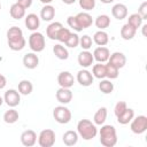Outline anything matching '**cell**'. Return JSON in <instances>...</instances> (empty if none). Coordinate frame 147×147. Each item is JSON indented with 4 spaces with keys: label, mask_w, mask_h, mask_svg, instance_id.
<instances>
[{
    "label": "cell",
    "mask_w": 147,
    "mask_h": 147,
    "mask_svg": "<svg viewBox=\"0 0 147 147\" xmlns=\"http://www.w3.org/2000/svg\"><path fill=\"white\" fill-rule=\"evenodd\" d=\"M7 41L11 51H22L25 47V39L23 37V31L18 26H11L7 31Z\"/></svg>",
    "instance_id": "1"
},
{
    "label": "cell",
    "mask_w": 147,
    "mask_h": 147,
    "mask_svg": "<svg viewBox=\"0 0 147 147\" xmlns=\"http://www.w3.org/2000/svg\"><path fill=\"white\" fill-rule=\"evenodd\" d=\"M99 134H100V142L102 146L113 147L117 144V133H116V129L113 125L102 124Z\"/></svg>",
    "instance_id": "2"
},
{
    "label": "cell",
    "mask_w": 147,
    "mask_h": 147,
    "mask_svg": "<svg viewBox=\"0 0 147 147\" xmlns=\"http://www.w3.org/2000/svg\"><path fill=\"white\" fill-rule=\"evenodd\" d=\"M77 133L84 140H91L98 134V129L90 119H80L77 123Z\"/></svg>",
    "instance_id": "3"
},
{
    "label": "cell",
    "mask_w": 147,
    "mask_h": 147,
    "mask_svg": "<svg viewBox=\"0 0 147 147\" xmlns=\"http://www.w3.org/2000/svg\"><path fill=\"white\" fill-rule=\"evenodd\" d=\"M29 47L34 53H40L45 48V37L40 32H32L29 37Z\"/></svg>",
    "instance_id": "4"
},
{
    "label": "cell",
    "mask_w": 147,
    "mask_h": 147,
    "mask_svg": "<svg viewBox=\"0 0 147 147\" xmlns=\"http://www.w3.org/2000/svg\"><path fill=\"white\" fill-rule=\"evenodd\" d=\"M53 117L60 124H68L71 121V111L64 106H57L53 109Z\"/></svg>",
    "instance_id": "5"
},
{
    "label": "cell",
    "mask_w": 147,
    "mask_h": 147,
    "mask_svg": "<svg viewBox=\"0 0 147 147\" xmlns=\"http://www.w3.org/2000/svg\"><path fill=\"white\" fill-rule=\"evenodd\" d=\"M56 136L55 132L51 129L42 130L38 136V144L40 147H52L55 144Z\"/></svg>",
    "instance_id": "6"
},
{
    "label": "cell",
    "mask_w": 147,
    "mask_h": 147,
    "mask_svg": "<svg viewBox=\"0 0 147 147\" xmlns=\"http://www.w3.org/2000/svg\"><path fill=\"white\" fill-rule=\"evenodd\" d=\"M130 129L136 134H141L146 132L147 130V117L145 115H139L137 117H133L131 121Z\"/></svg>",
    "instance_id": "7"
},
{
    "label": "cell",
    "mask_w": 147,
    "mask_h": 147,
    "mask_svg": "<svg viewBox=\"0 0 147 147\" xmlns=\"http://www.w3.org/2000/svg\"><path fill=\"white\" fill-rule=\"evenodd\" d=\"M3 102H6V105H8L11 108L18 106L20 102H21V94H20V92L14 90V88L7 90L5 92V95H3Z\"/></svg>",
    "instance_id": "8"
},
{
    "label": "cell",
    "mask_w": 147,
    "mask_h": 147,
    "mask_svg": "<svg viewBox=\"0 0 147 147\" xmlns=\"http://www.w3.org/2000/svg\"><path fill=\"white\" fill-rule=\"evenodd\" d=\"M76 21H77V24H78V26H79V29L83 31L84 29H87V28H90L92 24H93V18H92V16L88 14V13H86V11H82V13H78L76 16Z\"/></svg>",
    "instance_id": "9"
},
{
    "label": "cell",
    "mask_w": 147,
    "mask_h": 147,
    "mask_svg": "<svg viewBox=\"0 0 147 147\" xmlns=\"http://www.w3.org/2000/svg\"><path fill=\"white\" fill-rule=\"evenodd\" d=\"M77 82L82 85V86H90L93 84V80H94V77L92 75V72H90L88 70L86 69H83V70H79L77 72V77H76Z\"/></svg>",
    "instance_id": "10"
},
{
    "label": "cell",
    "mask_w": 147,
    "mask_h": 147,
    "mask_svg": "<svg viewBox=\"0 0 147 147\" xmlns=\"http://www.w3.org/2000/svg\"><path fill=\"white\" fill-rule=\"evenodd\" d=\"M57 84L61 87H65V88H70L74 86L75 84V78L74 76L69 72V71H62L57 76Z\"/></svg>",
    "instance_id": "11"
},
{
    "label": "cell",
    "mask_w": 147,
    "mask_h": 147,
    "mask_svg": "<svg viewBox=\"0 0 147 147\" xmlns=\"http://www.w3.org/2000/svg\"><path fill=\"white\" fill-rule=\"evenodd\" d=\"M21 142L23 146L32 147L37 142V133L33 130H25L21 134Z\"/></svg>",
    "instance_id": "12"
},
{
    "label": "cell",
    "mask_w": 147,
    "mask_h": 147,
    "mask_svg": "<svg viewBox=\"0 0 147 147\" xmlns=\"http://www.w3.org/2000/svg\"><path fill=\"white\" fill-rule=\"evenodd\" d=\"M107 62L111 63L113 65H115L118 69H122L126 64V56L122 52H114L113 54H110Z\"/></svg>",
    "instance_id": "13"
},
{
    "label": "cell",
    "mask_w": 147,
    "mask_h": 147,
    "mask_svg": "<svg viewBox=\"0 0 147 147\" xmlns=\"http://www.w3.org/2000/svg\"><path fill=\"white\" fill-rule=\"evenodd\" d=\"M109 56H110V52H109V49H108L107 47H105V46H99V47H96V48L94 49V52H93V57H94V60L98 61L99 63H105V62H107L108 59H109Z\"/></svg>",
    "instance_id": "14"
},
{
    "label": "cell",
    "mask_w": 147,
    "mask_h": 147,
    "mask_svg": "<svg viewBox=\"0 0 147 147\" xmlns=\"http://www.w3.org/2000/svg\"><path fill=\"white\" fill-rule=\"evenodd\" d=\"M77 61H78V64L83 68H88L93 64V61H94V57H93V54L88 51H82L79 54H78V57H77Z\"/></svg>",
    "instance_id": "15"
},
{
    "label": "cell",
    "mask_w": 147,
    "mask_h": 147,
    "mask_svg": "<svg viewBox=\"0 0 147 147\" xmlns=\"http://www.w3.org/2000/svg\"><path fill=\"white\" fill-rule=\"evenodd\" d=\"M23 64L26 69H36L39 64V57H38L37 53H34V52L26 53L23 56Z\"/></svg>",
    "instance_id": "16"
},
{
    "label": "cell",
    "mask_w": 147,
    "mask_h": 147,
    "mask_svg": "<svg viewBox=\"0 0 147 147\" xmlns=\"http://www.w3.org/2000/svg\"><path fill=\"white\" fill-rule=\"evenodd\" d=\"M56 100L62 103V105H67L72 100V92L70 91V88H65V87H60L56 91Z\"/></svg>",
    "instance_id": "17"
},
{
    "label": "cell",
    "mask_w": 147,
    "mask_h": 147,
    "mask_svg": "<svg viewBox=\"0 0 147 147\" xmlns=\"http://www.w3.org/2000/svg\"><path fill=\"white\" fill-rule=\"evenodd\" d=\"M111 15L116 20H124L127 16V7L124 3H116L111 8Z\"/></svg>",
    "instance_id": "18"
},
{
    "label": "cell",
    "mask_w": 147,
    "mask_h": 147,
    "mask_svg": "<svg viewBox=\"0 0 147 147\" xmlns=\"http://www.w3.org/2000/svg\"><path fill=\"white\" fill-rule=\"evenodd\" d=\"M24 23H25V26L28 28V30H30V31H37V29L40 25V18L38 17V15H36L33 13L32 14H28L25 16Z\"/></svg>",
    "instance_id": "19"
},
{
    "label": "cell",
    "mask_w": 147,
    "mask_h": 147,
    "mask_svg": "<svg viewBox=\"0 0 147 147\" xmlns=\"http://www.w3.org/2000/svg\"><path fill=\"white\" fill-rule=\"evenodd\" d=\"M61 28H63V25L60 22H53L51 23L47 28H46V34L51 40H56L57 33L61 30Z\"/></svg>",
    "instance_id": "20"
},
{
    "label": "cell",
    "mask_w": 147,
    "mask_h": 147,
    "mask_svg": "<svg viewBox=\"0 0 147 147\" xmlns=\"http://www.w3.org/2000/svg\"><path fill=\"white\" fill-rule=\"evenodd\" d=\"M55 16V8L51 5H45L40 10V18L45 22H49Z\"/></svg>",
    "instance_id": "21"
},
{
    "label": "cell",
    "mask_w": 147,
    "mask_h": 147,
    "mask_svg": "<svg viewBox=\"0 0 147 147\" xmlns=\"http://www.w3.org/2000/svg\"><path fill=\"white\" fill-rule=\"evenodd\" d=\"M62 141L64 145L67 146H74L77 144L78 141V133L76 131H72V130H69L67 132L63 133L62 136Z\"/></svg>",
    "instance_id": "22"
},
{
    "label": "cell",
    "mask_w": 147,
    "mask_h": 147,
    "mask_svg": "<svg viewBox=\"0 0 147 147\" xmlns=\"http://www.w3.org/2000/svg\"><path fill=\"white\" fill-rule=\"evenodd\" d=\"M9 14L14 20H21V18H23L25 16V8H23L21 5L15 2V3H13L10 6Z\"/></svg>",
    "instance_id": "23"
},
{
    "label": "cell",
    "mask_w": 147,
    "mask_h": 147,
    "mask_svg": "<svg viewBox=\"0 0 147 147\" xmlns=\"http://www.w3.org/2000/svg\"><path fill=\"white\" fill-rule=\"evenodd\" d=\"M133 117H134V110L132 108H126L121 115L117 116V122L122 125H126L132 121Z\"/></svg>",
    "instance_id": "24"
},
{
    "label": "cell",
    "mask_w": 147,
    "mask_h": 147,
    "mask_svg": "<svg viewBox=\"0 0 147 147\" xmlns=\"http://www.w3.org/2000/svg\"><path fill=\"white\" fill-rule=\"evenodd\" d=\"M93 41L98 45V46H105L108 44L109 41V37H108V33L105 32L103 30H99L94 33L93 36Z\"/></svg>",
    "instance_id": "25"
},
{
    "label": "cell",
    "mask_w": 147,
    "mask_h": 147,
    "mask_svg": "<svg viewBox=\"0 0 147 147\" xmlns=\"http://www.w3.org/2000/svg\"><path fill=\"white\" fill-rule=\"evenodd\" d=\"M106 119H107V108L106 107H101L94 114L93 122H94L95 125H102V124H105Z\"/></svg>",
    "instance_id": "26"
},
{
    "label": "cell",
    "mask_w": 147,
    "mask_h": 147,
    "mask_svg": "<svg viewBox=\"0 0 147 147\" xmlns=\"http://www.w3.org/2000/svg\"><path fill=\"white\" fill-rule=\"evenodd\" d=\"M136 32H137V30L133 29L131 25H129V24L126 23V24H124V25L122 26V29H121V37H122L124 40H131V39L134 38Z\"/></svg>",
    "instance_id": "27"
},
{
    "label": "cell",
    "mask_w": 147,
    "mask_h": 147,
    "mask_svg": "<svg viewBox=\"0 0 147 147\" xmlns=\"http://www.w3.org/2000/svg\"><path fill=\"white\" fill-rule=\"evenodd\" d=\"M32 90H33V85H32V83L30 80L23 79V80H21L18 83V90L17 91L20 92V94H22V95H29V94H31Z\"/></svg>",
    "instance_id": "28"
},
{
    "label": "cell",
    "mask_w": 147,
    "mask_h": 147,
    "mask_svg": "<svg viewBox=\"0 0 147 147\" xmlns=\"http://www.w3.org/2000/svg\"><path fill=\"white\" fill-rule=\"evenodd\" d=\"M94 24L96 25V28H99L100 30H105L107 29L109 25H110V17L106 14H101L99 15L95 21H94Z\"/></svg>",
    "instance_id": "29"
},
{
    "label": "cell",
    "mask_w": 147,
    "mask_h": 147,
    "mask_svg": "<svg viewBox=\"0 0 147 147\" xmlns=\"http://www.w3.org/2000/svg\"><path fill=\"white\" fill-rule=\"evenodd\" d=\"M53 53H54V55H55L57 59H60V60H67V59L69 57V52H68V49H67L64 46H62L61 44H56L55 46H53Z\"/></svg>",
    "instance_id": "30"
},
{
    "label": "cell",
    "mask_w": 147,
    "mask_h": 147,
    "mask_svg": "<svg viewBox=\"0 0 147 147\" xmlns=\"http://www.w3.org/2000/svg\"><path fill=\"white\" fill-rule=\"evenodd\" d=\"M92 75H93V77H95L98 79L106 78V65L103 63H99L98 62L92 68Z\"/></svg>",
    "instance_id": "31"
},
{
    "label": "cell",
    "mask_w": 147,
    "mask_h": 147,
    "mask_svg": "<svg viewBox=\"0 0 147 147\" xmlns=\"http://www.w3.org/2000/svg\"><path fill=\"white\" fill-rule=\"evenodd\" d=\"M18 117H20L18 111L15 110V109H13V108L9 109V110H7L3 114V121L7 124H14V123H16L18 121Z\"/></svg>",
    "instance_id": "32"
},
{
    "label": "cell",
    "mask_w": 147,
    "mask_h": 147,
    "mask_svg": "<svg viewBox=\"0 0 147 147\" xmlns=\"http://www.w3.org/2000/svg\"><path fill=\"white\" fill-rule=\"evenodd\" d=\"M142 21H144L142 17H141L138 13H134V14H131V15L129 16V18H127V24L131 25L133 29L138 30V29L141 26Z\"/></svg>",
    "instance_id": "33"
},
{
    "label": "cell",
    "mask_w": 147,
    "mask_h": 147,
    "mask_svg": "<svg viewBox=\"0 0 147 147\" xmlns=\"http://www.w3.org/2000/svg\"><path fill=\"white\" fill-rule=\"evenodd\" d=\"M99 90L103 94H110L114 91V84L110 82V79H101L99 83Z\"/></svg>",
    "instance_id": "34"
},
{
    "label": "cell",
    "mask_w": 147,
    "mask_h": 147,
    "mask_svg": "<svg viewBox=\"0 0 147 147\" xmlns=\"http://www.w3.org/2000/svg\"><path fill=\"white\" fill-rule=\"evenodd\" d=\"M105 65H106V77L108 79H115V78L118 77V71H119L118 68H116L115 65H113L109 62Z\"/></svg>",
    "instance_id": "35"
},
{
    "label": "cell",
    "mask_w": 147,
    "mask_h": 147,
    "mask_svg": "<svg viewBox=\"0 0 147 147\" xmlns=\"http://www.w3.org/2000/svg\"><path fill=\"white\" fill-rule=\"evenodd\" d=\"M64 44H65L68 47H70V48H75V47H77V46L79 45V36H78L77 33L71 32L70 36H69V38L65 40Z\"/></svg>",
    "instance_id": "36"
},
{
    "label": "cell",
    "mask_w": 147,
    "mask_h": 147,
    "mask_svg": "<svg viewBox=\"0 0 147 147\" xmlns=\"http://www.w3.org/2000/svg\"><path fill=\"white\" fill-rule=\"evenodd\" d=\"M92 42H93L92 38L87 34H84L83 37L79 38V45L84 51H88L92 47Z\"/></svg>",
    "instance_id": "37"
},
{
    "label": "cell",
    "mask_w": 147,
    "mask_h": 147,
    "mask_svg": "<svg viewBox=\"0 0 147 147\" xmlns=\"http://www.w3.org/2000/svg\"><path fill=\"white\" fill-rule=\"evenodd\" d=\"M78 3H79L82 9L88 11V10L94 9L96 2H95V0H78Z\"/></svg>",
    "instance_id": "38"
},
{
    "label": "cell",
    "mask_w": 147,
    "mask_h": 147,
    "mask_svg": "<svg viewBox=\"0 0 147 147\" xmlns=\"http://www.w3.org/2000/svg\"><path fill=\"white\" fill-rule=\"evenodd\" d=\"M70 30L67 29V28H61V30L59 31L57 33V37H56V40H59L60 42H65V40L69 38L70 36Z\"/></svg>",
    "instance_id": "39"
},
{
    "label": "cell",
    "mask_w": 147,
    "mask_h": 147,
    "mask_svg": "<svg viewBox=\"0 0 147 147\" xmlns=\"http://www.w3.org/2000/svg\"><path fill=\"white\" fill-rule=\"evenodd\" d=\"M126 108H127V105H126L125 101H118V102L115 105V108H114V114H115V116L117 117L118 115H121Z\"/></svg>",
    "instance_id": "40"
},
{
    "label": "cell",
    "mask_w": 147,
    "mask_h": 147,
    "mask_svg": "<svg viewBox=\"0 0 147 147\" xmlns=\"http://www.w3.org/2000/svg\"><path fill=\"white\" fill-rule=\"evenodd\" d=\"M67 23H68V25L71 28V29H74L76 32H80L82 30L79 29V26H78V24H77V21H76V17L75 16H69L68 18H67Z\"/></svg>",
    "instance_id": "41"
},
{
    "label": "cell",
    "mask_w": 147,
    "mask_h": 147,
    "mask_svg": "<svg viewBox=\"0 0 147 147\" xmlns=\"http://www.w3.org/2000/svg\"><path fill=\"white\" fill-rule=\"evenodd\" d=\"M138 14L142 17V20H146L147 18V1H144L140 5V7L138 9Z\"/></svg>",
    "instance_id": "42"
},
{
    "label": "cell",
    "mask_w": 147,
    "mask_h": 147,
    "mask_svg": "<svg viewBox=\"0 0 147 147\" xmlns=\"http://www.w3.org/2000/svg\"><path fill=\"white\" fill-rule=\"evenodd\" d=\"M17 3L21 5L23 8H30L32 5V0H17Z\"/></svg>",
    "instance_id": "43"
},
{
    "label": "cell",
    "mask_w": 147,
    "mask_h": 147,
    "mask_svg": "<svg viewBox=\"0 0 147 147\" xmlns=\"http://www.w3.org/2000/svg\"><path fill=\"white\" fill-rule=\"evenodd\" d=\"M6 84H7V79H6V77H5L2 74H0V90L5 88Z\"/></svg>",
    "instance_id": "44"
},
{
    "label": "cell",
    "mask_w": 147,
    "mask_h": 147,
    "mask_svg": "<svg viewBox=\"0 0 147 147\" xmlns=\"http://www.w3.org/2000/svg\"><path fill=\"white\" fill-rule=\"evenodd\" d=\"M77 0H62V2L63 3H65V5H72V3H75Z\"/></svg>",
    "instance_id": "45"
},
{
    "label": "cell",
    "mask_w": 147,
    "mask_h": 147,
    "mask_svg": "<svg viewBox=\"0 0 147 147\" xmlns=\"http://www.w3.org/2000/svg\"><path fill=\"white\" fill-rule=\"evenodd\" d=\"M102 3H105V5H108V3H111V2H114L115 0H100Z\"/></svg>",
    "instance_id": "46"
},
{
    "label": "cell",
    "mask_w": 147,
    "mask_h": 147,
    "mask_svg": "<svg viewBox=\"0 0 147 147\" xmlns=\"http://www.w3.org/2000/svg\"><path fill=\"white\" fill-rule=\"evenodd\" d=\"M52 1H53V0H40V2H42L44 5H49Z\"/></svg>",
    "instance_id": "47"
},
{
    "label": "cell",
    "mask_w": 147,
    "mask_h": 147,
    "mask_svg": "<svg viewBox=\"0 0 147 147\" xmlns=\"http://www.w3.org/2000/svg\"><path fill=\"white\" fill-rule=\"evenodd\" d=\"M146 28H147V25H144V26H142V34H144V36L146 34V32H145V30H146Z\"/></svg>",
    "instance_id": "48"
},
{
    "label": "cell",
    "mask_w": 147,
    "mask_h": 147,
    "mask_svg": "<svg viewBox=\"0 0 147 147\" xmlns=\"http://www.w3.org/2000/svg\"><path fill=\"white\" fill-rule=\"evenodd\" d=\"M2 103H3V98H2V96H0V107L2 106Z\"/></svg>",
    "instance_id": "49"
},
{
    "label": "cell",
    "mask_w": 147,
    "mask_h": 147,
    "mask_svg": "<svg viewBox=\"0 0 147 147\" xmlns=\"http://www.w3.org/2000/svg\"><path fill=\"white\" fill-rule=\"evenodd\" d=\"M0 9H1V3H0Z\"/></svg>",
    "instance_id": "50"
}]
</instances>
